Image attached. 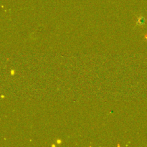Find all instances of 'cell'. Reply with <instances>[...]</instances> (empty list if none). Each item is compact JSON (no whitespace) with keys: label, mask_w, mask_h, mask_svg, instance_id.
Listing matches in <instances>:
<instances>
[{"label":"cell","mask_w":147,"mask_h":147,"mask_svg":"<svg viewBox=\"0 0 147 147\" xmlns=\"http://www.w3.org/2000/svg\"><path fill=\"white\" fill-rule=\"evenodd\" d=\"M144 22H145V20L144 17H139L137 20V23L139 24H143L144 23Z\"/></svg>","instance_id":"cell-1"}]
</instances>
